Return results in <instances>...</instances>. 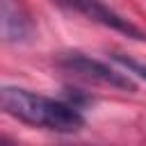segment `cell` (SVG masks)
<instances>
[{
	"instance_id": "obj_1",
	"label": "cell",
	"mask_w": 146,
	"mask_h": 146,
	"mask_svg": "<svg viewBox=\"0 0 146 146\" xmlns=\"http://www.w3.org/2000/svg\"><path fill=\"white\" fill-rule=\"evenodd\" d=\"M2 110L34 128L52 130V132H78L84 125V116L78 105L55 100L21 87H2L0 91Z\"/></svg>"
},
{
	"instance_id": "obj_2",
	"label": "cell",
	"mask_w": 146,
	"mask_h": 146,
	"mask_svg": "<svg viewBox=\"0 0 146 146\" xmlns=\"http://www.w3.org/2000/svg\"><path fill=\"white\" fill-rule=\"evenodd\" d=\"M59 66L66 68L68 73H75L78 78L89 80V82H100V84H107V87H114V89H123V91L130 89V91H135V82L130 80L128 73H121V71L107 66L105 62L87 57L82 52L64 55L62 62H59Z\"/></svg>"
},
{
	"instance_id": "obj_3",
	"label": "cell",
	"mask_w": 146,
	"mask_h": 146,
	"mask_svg": "<svg viewBox=\"0 0 146 146\" xmlns=\"http://www.w3.org/2000/svg\"><path fill=\"white\" fill-rule=\"evenodd\" d=\"M52 2H57L59 7H64L68 11H75V14L84 16V18H89V21H94V23H100V25H105L110 30H116V32L128 34L132 39H144V34L128 18L119 16L103 0H52Z\"/></svg>"
},
{
	"instance_id": "obj_4",
	"label": "cell",
	"mask_w": 146,
	"mask_h": 146,
	"mask_svg": "<svg viewBox=\"0 0 146 146\" xmlns=\"http://www.w3.org/2000/svg\"><path fill=\"white\" fill-rule=\"evenodd\" d=\"M0 23L7 43H23L32 36V21L21 0H0Z\"/></svg>"
},
{
	"instance_id": "obj_5",
	"label": "cell",
	"mask_w": 146,
	"mask_h": 146,
	"mask_svg": "<svg viewBox=\"0 0 146 146\" xmlns=\"http://www.w3.org/2000/svg\"><path fill=\"white\" fill-rule=\"evenodd\" d=\"M114 62H119L121 66H125L128 73H135L137 78L146 80V66H144V64H139V62H135V59H130V57H123V55H114Z\"/></svg>"
}]
</instances>
